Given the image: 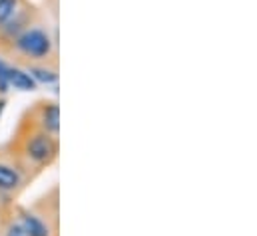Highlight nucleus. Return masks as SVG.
Returning <instances> with one entry per match:
<instances>
[{
  "label": "nucleus",
  "instance_id": "obj_1",
  "mask_svg": "<svg viewBox=\"0 0 257 236\" xmlns=\"http://www.w3.org/2000/svg\"><path fill=\"white\" fill-rule=\"evenodd\" d=\"M10 56L18 58L24 64L50 62L56 56V36L50 32L48 24L38 20L14 40Z\"/></svg>",
  "mask_w": 257,
  "mask_h": 236
},
{
  "label": "nucleus",
  "instance_id": "obj_2",
  "mask_svg": "<svg viewBox=\"0 0 257 236\" xmlns=\"http://www.w3.org/2000/svg\"><path fill=\"white\" fill-rule=\"evenodd\" d=\"M42 20V10L32 2V0H24L20 4V8L14 12V16H10L2 26H0V54H8L12 50L14 40L34 22Z\"/></svg>",
  "mask_w": 257,
  "mask_h": 236
},
{
  "label": "nucleus",
  "instance_id": "obj_3",
  "mask_svg": "<svg viewBox=\"0 0 257 236\" xmlns=\"http://www.w3.org/2000/svg\"><path fill=\"white\" fill-rule=\"evenodd\" d=\"M22 153L34 167H48L58 157V141L50 133L42 131L40 127L26 135Z\"/></svg>",
  "mask_w": 257,
  "mask_h": 236
},
{
  "label": "nucleus",
  "instance_id": "obj_4",
  "mask_svg": "<svg viewBox=\"0 0 257 236\" xmlns=\"http://www.w3.org/2000/svg\"><path fill=\"white\" fill-rule=\"evenodd\" d=\"M38 127L46 133H50L52 137L60 135V106L56 102H42L36 114Z\"/></svg>",
  "mask_w": 257,
  "mask_h": 236
},
{
  "label": "nucleus",
  "instance_id": "obj_5",
  "mask_svg": "<svg viewBox=\"0 0 257 236\" xmlns=\"http://www.w3.org/2000/svg\"><path fill=\"white\" fill-rule=\"evenodd\" d=\"M26 72L34 78L38 86H56L60 80L58 68L50 66V62H40V64H24Z\"/></svg>",
  "mask_w": 257,
  "mask_h": 236
},
{
  "label": "nucleus",
  "instance_id": "obj_6",
  "mask_svg": "<svg viewBox=\"0 0 257 236\" xmlns=\"http://www.w3.org/2000/svg\"><path fill=\"white\" fill-rule=\"evenodd\" d=\"M18 222L22 224L24 232L28 236H52L48 222L42 216L30 212V210H20L18 212Z\"/></svg>",
  "mask_w": 257,
  "mask_h": 236
},
{
  "label": "nucleus",
  "instance_id": "obj_7",
  "mask_svg": "<svg viewBox=\"0 0 257 236\" xmlns=\"http://www.w3.org/2000/svg\"><path fill=\"white\" fill-rule=\"evenodd\" d=\"M10 90H18V92H36L38 84L34 82V78L26 72V68L10 64Z\"/></svg>",
  "mask_w": 257,
  "mask_h": 236
},
{
  "label": "nucleus",
  "instance_id": "obj_8",
  "mask_svg": "<svg viewBox=\"0 0 257 236\" xmlns=\"http://www.w3.org/2000/svg\"><path fill=\"white\" fill-rule=\"evenodd\" d=\"M22 184V175L16 167L0 161V192H14Z\"/></svg>",
  "mask_w": 257,
  "mask_h": 236
},
{
  "label": "nucleus",
  "instance_id": "obj_9",
  "mask_svg": "<svg viewBox=\"0 0 257 236\" xmlns=\"http://www.w3.org/2000/svg\"><path fill=\"white\" fill-rule=\"evenodd\" d=\"M10 92V64L4 56H0V96L6 98Z\"/></svg>",
  "mask_w": 257,
  "mask_h": 236
},
{
  "label": "nucleus",
  "instance_id": "obj_10",
  "mask_svg": "<svg viewBox=\"0 0 257 236\" xmlns=\"http://www.w3.org/2000/svg\"><path fill=\"white\" fill-rule=\"evenodd\" d=\"M24 0H0V26L10 18L14 16V12L20 8Z\"/></svg>",
  "mask_w": 257,
  "mask_h": 236
},
{
  "label": "nucleus",
  "instance_id": "obj_11",
  "mask_svg": "<svg viewBox=\"0 0 257 236\" xmlns=\"http://www.w3.org/2000/svg\"><path fill=\"white\" fill-rule=\"evenodd\" d=\"M2 236H28L24 232V228H22V224L18 222V218H12L8 224H6V228H4V234Z\"/></svg>",
  "mask_w": 257,
  "mask_h": 236
},
{
  "label": "nucleus",
  "instance_id": "obj_12",
  "mask_svg": "<svg viewBox=\"0 0 257 236\" xmlns=\"http://www.w3.org/2000/svg\"><path fill=\"white\" fill-rule=\"evenodd\" d=\"M4 110H6V98H2V96H0V118H2Z\"/></svg>",
  "mask_w": 257,
  "mask_h": 236
},
{
  "label": "nucleus",
  "instance_id": "obj_13",
  "mask_svg": "<svg viewBox=\"0 0 257 236\" xmlns=\"http://www.w3.org/2000/svg\"><path fill=\"white\" fill-rule=\"evenodd\" d=\"M46 6H50L52 10H56L58 8V0H46Z\"/></svg>",
  "mask_w": 257,
  "mask_h": 236
}]
</instances>
